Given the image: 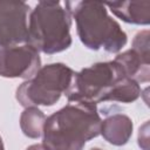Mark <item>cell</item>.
Instances as JSON below:
<instances>
[{
    "instance_id": "obj_1",
    "label": "cell",
    "mask_w": 150,
    "mask_h": 150,
    "mask_svg": "<svg viewBox=\"0 0 150 150\" xmlns=\"http://www.w3.org/2000/svg\"><path fill=\"white\" fill-rule=\"evenodd\" d=\"M141 93L139 83L129 79L117 62L109 61L75 73L64 94L68 102L96 105L107 101L130 103L136 101Z\"/></svg>"
},
{
    "instance_id": "obj_2",
    "label": "cell",
    "mask_w": 150,
    "mask_h": 150,
    "mask_svg": "<svg viewBox=\"0 0 150 150\" xmlns=\"http://www.w3.org/2000/svg\"><path fill=\"white\" fill-rule=\"evenodd\" d=\"M101 123L96 105L69 102L46 118L42 145L47 150H83L100 135Z\"/></svg>"
},
{
    "instance_id": "obj_3",
    "label": "cell",
    "mask_w": 150,
    "mask_h": 150,
    "mask_svg": "<svg viewBox=\"0 0 150 150\" xmlns=\"http://www.w3.org/2000/svg\"><path fill=\"white\" fill-rule=\"evenodd\" d=\"M66 8L75 19L81 42L89 49L117 53L127 43V34L109 16L103 2L66 1Z\"/></svg>"
},
{
    "instance_id": "obj_4",
    "label": "cell",
    "mask_w": 150,
    "mask_h": 150,
    "mask_svg": "<svg viewBox=\"0 0 150 150\" xmlns=\"http://www.w3.org/2000/svg\"><path fill=\"white\" fill-rule=\"evenodd\" d=\"M71 15L59 1H39L29 14L28 40L38 52L55 54L71 45Z\"/></svg>"
},
{
    "instance_id": "obj_5",
    "label": "cell",
    "mask_w": 150,
    "mask_h": 150,
    "mask_svg": "<svg viewBox=\"0 0 150 150\" xmlns=\"http://www.w3.org/2000/svg\"><path fill=\"white\" fill-rule=\"evenodd\" d=\"M74 74V70L63 63L41 67L32 79L16 89V100L26 108L53 105L68 90Z\"/></svg>"
},
{
    "instance_id": "obj_6",
    "label": "cell",
    "mask_w": 150,
    "mask_h": 150,
    "mask_svg": "<svg viewBox=\"0 0 150 150\" xmlns=\"http://www.w3.org/2000/svg\"><path fill=\"white\" fill-rule=\"evenodd\" d=\"M41 68L39 52L29 43L0 46V75L4 77L32 79Z\"/></svg>"
},
{
    "instance_id": "obj_7",
    "label": "cell",
    "mask_w": 150,
    "mask_h": 150,
    "mask_svg": "<svg viewBox=\"0 0 150 150\" xmlns=\"http://www.w3.org/2000/svg\"><path fill=\"white\" fill-rule=\"evenodd\" d=\"M28 14L29 6L25 1H0V46H16L27 42Z\"/></svg>"
},
{
    "instance_id": "obj_8",
    "label": "cell",
    "mask_w": 150,
    "mask_h": 150,
    "mask_svg": "<svg viewBox=\"0 0 150 150\" xmlns=\"http://www.w3.org/2000/svg\"><path fill=\"white\" fill-rule=\"evenodd\" d=\"M100 134L114 145H124L132 135V121L123 114L110 115L102 121Z\"/></svg>"
},
{
    "instance_id": "obj_9",
    "label": "cell",
    "mask_w": 150,
    "mask_h": 150,
    "mask_svg": "<svg viewBox=\"0 0 150 150\" xmlns=\"http://www.w3.org/2000/svg\"><path fill=\"white\" fill-rule=\"evenodd\" d=\"M110 11L121 20L135 23L148 25L150 22V1H122V2H105Z\"/></svg>"
},
{
    "instance_id": "obj_10",
    "label": "cell",
    "mask_w": 150,
    "mask_h": 150,
    "mask_svg": "<svg viewBox=\"0 0 150 150\" xmlns=\"http://www.w3.org/2000/svg\"><path fill=\"white\" fill-rule=\"evenodd\" d=\"M114 61L122 67L124 74L129 79L136 81L137 83L149 81V57L143 56L132 48L122 54H118Z\"/></svg>"
},
{
    "instance_id": "obj_11",
    "label": "cell",
    "mask_w": 150,
    "mask_h": 150,
    "mask_svg": "<svg viewBox=\"0 0 150 150\" xmlns=\"http://www.w3.org/2000/svg\"><path fill=\"white\" fill-rule=\"evenodd\" d=\"M46 118L47 117L40 109L35 107L26 108L20 117V127L22 132L30 138H39L42 135Z\"/></svg>"
},
{
    "instance_id": "obj_12",
    "label": "cell",
    "mask_w": 150,
    "mask_h": 150,
    "mask_svg": "<svg viewBox=\"0 0 150 150\" xmlns=\"http://www.w3.org/2000/svg\"><path fill=\"white\" fill-rule=\"evenodd\" d=\"M148 127L149 123L145 122L144 125L142 128H139V132H138V144L143 150H149V131H148Z\"/></svg>"
},
{
    "instance_id": "obj_13",
    "label": "cell",
    "mask_w": 150,
    "mask_h": 150,
    "mask_svg": "<svg viewBox=\"0 0 150 150\" xmlns=\"http://www.w3.org/2000/svg\"><path fill=\"white\" fill-rule=\"evenodd\" d=\"M27 150H47L42 144H33L29 148H27Z\"/></svg>"
},
{
    "instance_id": "obj_14",
    "label": "cell",
    "mask_w": 150,
    "mask_h": 150,
    "mask_svg": "<svg viewBox=\"0 0 150 150\" xmlns=\"http://www.w3.org/2000/svg\"><path fill=\"white\" fill-rule=\"evenodd\" d=\"M0 150H5V146H4V143H2V138L0 137Z\"/></svg>"
},
{
    "instance_id": "obj_15",
    "label": "cell",
    "mask_w": 150,
    "mask_h": 150,
    "mask_svg": "<svg viewBox=\"0 0 150 150\" xmlns=\"http://www.w3.org/2000/svg\"><path fill=\"white\" fill-rule=\"evenodd\" d=\"M90 150H102V149H98V148H93V149H90Z\"/></svg>"
}]
</instances>
